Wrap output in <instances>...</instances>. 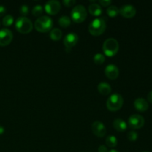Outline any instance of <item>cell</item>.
<instances>
[{
	"mask_svg": "<svg viewBox=\"0 0 152 152\" xmlns=\"http://www.w3.org/2000/svg\"><path fill=\"white\" fill-rule=\"evenodd\" d=\"M106 29V22L104 17L96 18L90 23L88 26V31L92 36L98 37L104 33Z\"/></svg>",
	"mask_w": 152,
	"mask_h": 152,
	"instance_id": "1",
	"label": "cell"
},
{
	"mask_svg": "<svg viewBox=\"0 0 152 152\" xmlns=\"http://www.w3.org/2000/svg\"><path fill=\"white\" fill-rule=\"evenodd\" d=\"M34 28L38 32H48L53 28V20L48 16H40L35 21Z\"/></svg>",
	"mask_w": 152,
	"mask_h": 152,
	"instance_id": "2",
	"label": "cell"
},
{
	"mask_svg": "<svg viewBox=\"0 0 152 152\" xmlns=\"http://www.w3.org/2000/svg\"><path fill=\"white\" fill-rule=\"evenodd\" d=\"M119 42L117 39L114 38H109L107 39L102 45V50L103 53H105V56H114L118 53L119 51Z\"/></svg>",
	"mask_w": 152,
	"mask_h": 152,
	"instance_id": "3",
	"label": "cell"
},
{
	"mask_svg": "<svg viewBox=\"0 0 152 152\" xmlns=\"http://www.w3.org/2000/svg\"><path fill=\"white\" fill-rule=\"evenodd\" d=\"M15 28L21 34H26L32 31L34 25L31 19L27 18L26 16H20L15 22Z\"/></svg>",
	"mask_w": 152,
	"mask_h": 152,
	"instance_id": "4",
	"label": "cell"
},
{
	"mask_svg": "<svg viewBox=\"0 0 152 152\" xmlns=\"http://www.w3.org/2000/svg\"><path fill=\"white\" fill-rule=\"evenodd\" d=\"M124 99L120 94H113L108 97L106 102V106L109 111H117L123 107Z\"/></svg>",
	"mask_w": 152,
	"mask_h": 152,
	"instance_id": "5",
	"label": "cell"
},
{
	"mask_svg": "<svg viewBox=\"0 0 152 152\" xmlns=\"http://www.w3.org/2000/svg\"><path fill=\"white\" fill-rule=\"evenodd\" d=\"M87 17V10L82 4H78L72 9L71 13V18L76 23H81L84 22Z\"/></svg>",
	"mask_w": 152,
	"mask_h": 152,
	"instance_id": "6",
	"label": "cell"
},
{
	"mask_svg": "<svg viewBox=\"0 0 152 152\" xmlns=\"http://www.w3.org/2000/svg\"><path fill=\"white\" fill-rule=\"evenodd\" d=\"M79 41L78 35L75 33H69L65 37L63 40L64 45L65 46V49L68 52L71 51V48L74 45H77Z\"/></svg>",
	"mask_w": 152,
	"mask_h": 152,
	"instance_id": "7",
	"label": "cell"
},
{
	"mask_svg": "<svg viewBox=\"0 0 152 152\" xmlns=\"http://www.w3.org/2000/svg\"><path fill=\"white\" fill-rule=\"evenodd\" d=\"M13 33L8 28L0 30V46L4 47L10 44L13 40Z\"/></svg>",
	"mask_w": 152,
	"mask_h": 152,
	"instance_id": "8",
	"label": "cell"
},
{
	"mask_svg": "<svg viewBox=\"0 0 152 152\" xmlns=\"http://www.w3.org/2000/svg\"><path fill=\"white\" fill-rule=\"evenodd\" d=\"M61 9V4L56 0H50L45 4V10L48 14L56 15Z\"/></svg>",
	"mask_w": 152,
	"mask_h": 152,
	"instance_id": "9",
	"label": "cell"
},
{
	"mask_svg": "<svg viewBox=\"0 0 152 152\" xmlns=\"http://www.w3.org/2000/svg\"><path fill=\"white\" fill-rule=\"evenodd\" d=\"M145 124V120L143 117L140 114H133L129 118V125L132 129H139Z\"/></svg>",
	"mask_w": 152,
	"mask_h": 152,
	"instance_id": "10",
	"label": "cell"
},
{
	"mask_svg": "<svg viewBox=\"0 0 152 152\" xmlns=\"http://www.w3.org/2000/svg\"><path fill=\"white\" fill-rule=\"evenodd\" d=\"M91 130L94 134L98 137H103L106 134V128L100 121H95L91 125Z\"/></svg>",
	"mask_w": 152,
	"mask_h": 152,
	"instance_id": "11",
	"label": "cell"
},
{
	"mask_svg": "<svg viewBox=\"0 0 152 152\" xmlns=\"http://www.w3.org/2000/svg\"><path fill=\"white\" fill-rule=\"evenodd\" d=\"M120 13L122 16L127 19L133 18L136 15V8L132 4H124L120 9Z\"/></svg>",
	"mask_w": 152,
	"mask_h": 152,
	"instance_id": "12",
	"label": "cell"
},
{
	"mask_svg": "<svg viewBox=\"0 0 152 152\" xmlns=\"http://www.w3.org/2000/svg\"><path fill=\"white\" fill-rule=\"evenodd\" d=\"M119 68L114 64H109L105 68V74L109 80H116L119 77Z\"/></svg>",
	"mask_w": 152,
	"mask_h": 152,
	"instance_id": "13",
	"label": "cell"
},
{
	"mask_svg": "<svg viewBox=\"0 0 152 152\" xmlns=\"http://www.w3.org/2000/svg\"><path fill=\"white\" fill-rule=\"evenodd\" d=\"M134 108L139 111H145L148 108V102L143 98H137L134 102Z\"/></svg>",
	"mask_w": 152,
	"mask_h": 152,
	"instance_id": "14",
	"label": "cell"
},
{
	"mask_svg": "<svg viewBox=\"0 0 152 152\" xmlns=\"http://www.w3.org/2000/svg\"><path fill=\"white\" fill-rule=\"evenodd\" d=\"M98 91L103 96L108 95L111 91V87L106 82H101L97 86Z\"/></svg>",
	"mask_w": 152,
	"mask_h": 152,
	"instance_id": "15",
	"label": "cell"
},
{
	"mask_svg": "<svg viewBox=\"0 0 152 152\" xmlns=\"http://www.w3.org/2000/svg\"><path fill=\"white\" fill-rule=\"evenodd\" d=\"M113 126H114V129L119 132H125V131L127 129L128 127L126 122L120 118L114 120V121L113 122Z\"/></svg>",
	"mask_w": 152,
	"mask_h": 152,
	"instance_id": "16",
	"label": "cell"
},
{
	"mask_svg": "<svg viewBox=\"0 0 152 152\" xmlns=\"http://www.w3.org/2000/svg\"><path fill=\"white\" fill-rule=\"evenodd\" d=\"M88 12L92 16H98L102 14V10L101 6H99V4H96V3H93V4L89 5Z\"/></svg>",
	"mask_w": 152,
	"mask_h": 152,
	"instance_id": "17",
	"label": "cell"
},
{
	"mask_svg": "<svg viewBox=\"0 0 152 152\" xmlns=\"http://www.w3.org/2000/svg\"><path fill=\"white\" fill-rule=\"evenodd\" d=\"M62 37V32L59 28H53L50 32V38L53 41H59Z\"/></svg>",
	"mask_w": 152,
	"mask_h": 152,
	"instance_id": "18",
	"label": "cell"
},
{
	"mask_svg": "<svg viewBox=\"0 0 152 152\" xmlns=\"http://www.w3.org/2000/svg\"><path fill=\"white\" fill-rule=\"evenodd\" d=\"M106 13L108 14V16L111 18L116 17L117 15L120 13V10H119V8L115 5H111L109 6V7L107 8Z\"/></svg>",
	"mask_w": 152,
	"mask_h": 152,
	"instance_id": "19",
	"label": "cell"
},
{
	"mask_svg": "<svg viewBox=\"0 0 152 152\" xmlns=\"http://www.w3.org/2000/svg\"><path fill=\"white\" fill-rule=\"evenodd\" d=\"M105 143L110 148H114L117 145V139L114 135H109L105 139Z\"/></svg>",
	"mask_w": 152,
	"mask_h": 152,
	"instance_id": "20",
	"label": "cell"
},
{
	"mask_svg": "<svg viewBox=\"0 0 152 152\" xmlns=\"http://www.w3.org/2000/svg\"><path fill=\"white\" fill-rule=\"evenodd\" d=\"M59 24L62 28H68L71 25V20L69 16H62L59 19Z\"/></svg>",
	"mask_w": 152,
	"mask_h": 152,
	"instance_id": "21",
	"label": "cell"
},
{
	"mask_svg": "<svg viewBox=\"0 0 152 152\" xmlns=\"http://www.w3.org/2000/svg\"><path fill=\"white\" fill-rule=\"evenodd\" d=\"M94 62L96 65H100L105 62V56H104L102 53H97L94 56Z\"/></svg>",
	"mask_w": 152,
	"mask_h": 152,
	"instance_id": "22",
	"label": "cell"
},
{
	"mask_svg": "<svg viewBox=\"0 0 152 152\" xmlns=\"http://www.w3.org/2000/svg\"><path fill=\"white\" fill-rule=\"evenodd\" d=\"M43 7L41 4H37V5L34 6L32 9V14L34 16H37V17H40L42 14L43 13Z\"/></svg>",
	"mask_w": 152,
	"mask_h": 152,
	"instance_id": "23",
	"label": "cell"
},
{
	"mask_svg": "<svg viewBox=\"0 0 152 152\" xmlns=\"http://www.w3.org/2000/svg\"><path fill=\"white\" fill-rule=\"evenodd\" d=\"M13 21H14V19H13V16H11V15H6L3 18L2 24L4 26H10L13 23Z\"/></svg>",
	"mask_w": 152,
	"mask_h": 152,
	"instance_id": "24",
	"label": "cell"
},
{
	"mask_svg": "<svg viewBox=\"0 0 152 152\" xmlns=\"http://www.w3.org/2000/svg\"><path fill=\"white\" fill-rule=\"evenodd\" d=\"M128 139L130 141H135L138 138V134L135 131H131L127 134Z\"/></svg>",
	"mask_w": 152,
	"mask_h": 152,
	"instance_id": "25",
	"label": "cell"
},
{
	"mask_svg": "<svg viewBox=\"0 0 152 152\" xmlns=\"http://www.w3.org/2000/svg\"><path fill=\"white\" fill-rule=\"evenodd\" d=\"M19 12L23 16H27L29 13V7L27 4H22L19 8Z\"/></svg>",
	"mask_w": 152,
	"mask_h": 152,
	"instance_id": "26",
	"label": "cell"
},
{
	"mask_svg": "<svg viewBox=\"0 0 152 152\" xmlns=\"http://www.w3.org/2000/svg\"><path fill=\"white\" fill-rule=\"evenodd\" d=\"M62 4L66 7H71L76 4V1L75 0H63Z\"/></svg>",
	"mask_w": 152,
	"mask_h": 152,
	"instance_id": "27",
	"label": "cell"
},
{
	"mask_svg": "<svg viewBox=\"0 0 152 152\" xmlns=\"http://www.w3.org/2000/svg\"><path fill=\"white\" fill-rule=\"evenodd\" d=\"M99 2L103 7H108L111 4V1H109V0H99Z\"/></svg>",
	"mask_w": 152,
	"mask_h": 152,
	"instance_id": "28",
	"label": "cell"
},
{
	"mask_svg": "<svg viewBox=\"0 0 152 152\" xmlns=\"http://www.w3.org/2000/svg\"><path fill=\"white\" fill-rule=\"evenodd\" d=\"M98 151L99 152H108L107 147L104 145H99V148H98Z\"/></svg>",
	"mask_w": 152,
	"mask_h": 152,
	"instance_id": "29",
	"label": "cell"
},
{
	"mask_svg": "<svg viewBox=\"0 0 152 152\" xmlns=\"http://www.w3.org/2000/svg\"><path fill=\"white\" fill-rule=\"evenodd\" d=\"M6 10L7 9L4 5H0V16H3L6 13Z\"/></svg>",
	"mask_w": 152,
	"mask_h": 152,
	"instance_id": "30",
	"label": "cell"
},
{
	"mask_svg": "<svg viewBox=\"0 0 152 152\" xmlns=\"http://www.w3.org/2000/svg\"><path fill=\"white\" fill-rule=\"evenodd\" d=\"M147 98H148V101H149L150 102H151L152 103V91L148 93V96H147Z\"/></svg>",
	"mask_w": 152,
	"mask_h": 152,
	"instance_id": "31",
	"label": "cell"
},
{
	"mask_svg": "<svg viewBox=\"0 0 152 152\" xmlns=\"http://www.w3.org/2000/svg\"><path fill=\"white\" fill-rule=\"evenodd\" d=\"M4 127H3V126H0V135L4 133Z\"/></svg>",
	"mask_w": 152,
	"mask_h": 152,
	"instance_id": "32",
	"label": "cell"
},
{
	"mask_svg": "<svg viewBox=\"0 0 152 152\" xmlns=\"http://www.w3.org/2000/svg\"><path fill=\"white\" fill-rule=\"evenodd\" d=\"M108 152H119V151H117V150H115V149H111V150H110V151H108Z\"/></svg>",
	"mask_w": 152,
	"mask_h": 152,
	"instance_id": "33",
	"label": "cell"
},
{
	"mask_svg": "<svg viewBox=\"0 0 152 152\" xmlns=\"http://www.w3.org/2000/svg\"><path fill=\"white\" fill-rule=\"evenodd\" d=\"M142 152H149V151H142Z\"/></svg>",
	"mask_w": 152,
	"mask_h": 152,
	"instance_id": "34",
	"label": "cell"
}]
</instances>
